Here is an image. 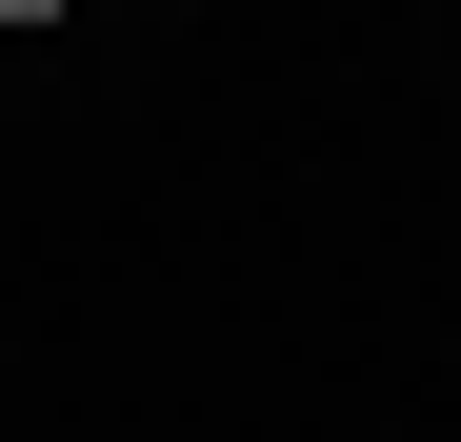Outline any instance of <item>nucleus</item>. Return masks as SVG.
<instances>
[{
  "label": "nucleus",
  "instance_id": "obj_1",
  "mask_svg": "<svg viewBox=\"0 0 461 442\" xmlns=\"http://www.w3.org/2000/svg\"><path fill=\"white\" fill-rule=\"evenodd\" d=\"M0 21H21V41H41V21H60V0H0Z\"/></svg>",
  "mask_w": 461,
  "mask_h": 442
}]
</instances>
